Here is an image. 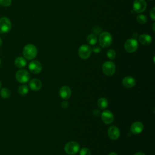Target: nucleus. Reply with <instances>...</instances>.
Returning a JSON list of instances; mask_svg holds the SVG:
<instances>
[{"label": "nucleus", "mask_w": 155, "mask_h": 155, "mask_svg": "<svg viewBox=\"0 0 155 155\" xmlns=\"http://www.w3.org/2000/svg\"><path fill=\"white\" fill-rule=\"evenodd\" d=\"M22 52L25 59L28 60H32L36 56L38 50L35 45L31 44H28L24 46Z\"/></svg>", "instance_id": "f257e3e1"}, {"label": "nucleus", "mask_w": 155, "mask_h": 155, "mask_svg": "<svg viewBox=\"0 0 155 155\" xmlns=\"http://www.w3.org/2000/svg\"><path fill=\"white\" fill-rule=\"evenodd\" d=\"M113 41L111 35L107 31L102 32L99 37V43L102 48H107L110 47Z\"/></svg>", "instance_id": "f03ea898"}, {"label": "nucleus", "mask_w": 155, "mask_h": 155, "mask_svg": "<svg viewBox=\"0 0 155 155\" xmlns=\"http://www.w3.org/2000/svg\"><path fill=\"white\" fill-rule=\"evenodd\" d=\"M79 149L80 146L79 143L74 141H70L67 142L64 147L65 153L69 155L76 154L79 151Z\"/></svg>", "instance_id": "7ed1b4c3"}, {"label": "nucleus", "mask_w": 155, "mask_h": 155, "mask_svg": "<svg viewBox=\"0 0 155 155\" xmlns=\"http://www.w3.org/2000/svg\"><path fill=\"white\" fill-rule=\"evenodd\" d=\"M138 48V42L136 39L130 38L128 39L124 44L125 50L129 53H132L135 52Z\"/></svg>", "instance_id": "20e7f679"}, {"label": "nucleus", "mask_w": 155, "mask_h": 155, "mask_svg": "<svg viewBox=\"0 0 155 155\" xmlns=\"http://www.w3.org/2000/svg\"><path fill=\"white\" fill-rule=\"evenodd\" d=\"M102 70L105 75L110 76L114 73L116 70V65L112 61H106L103 64Z\"/></svg>", "instance_id": "39448f33"}, {"label": "nucleus", "mask_w": 155, "mask_h": 155, "mask_svg": "<svg viewBox=\"0 0 155 155\" xmlns=\"http://www.w3.org/2000/svg\"><path fill=\"white\" fill-rule=\"evenodd\" d=\"M12 29V22L7 17L0 18V33H7Z\"/></svg>", "instance_id": "423d86ee"}, {"label": "nucleus", "mask_w": 155, "mask_h": 155, "mask_svg": "<svg viewBox=\"0 0 155 155\" xmlns=\"http://www.w3.org/2000/svg\"><path fill=\"white\" fill-rule=\"evenodd\" d=\"M92 52L91 47L87 44L82 45L78 49V54L81 59H88Z\"/></svg>", "instance_id": "0eeeda50"}, {"label": "nucleus", "mask_w": 155, "mask_h": 155, "mask_svg": "<svg viewBox=\"0 0 155 155\" xmlns=\"http://www.w3.org/2000/svg\"><path fill=\"white\" fill-rule=\"evenodd\" d=\"M30 78V74L26 70L21 69L16 73V79L17 81L20 83L27 82L29 81Z\"/></svg>", "instance_id": "6e6552de"}, {"label": "nucleus", "mask_w": 155, "mask_h": 155, "mask_svg": "<svg viewBox=\"0 0 155 155\" xmlns=\"http://www.w3.org/2000/svg\"><path fill=\"white\" fill-rule=\"evenodd\" d=\"M133 11L137 13L143 12L147 8V2L145 0H135L133 4Z\"/></svg>", "instance_id": "1a4fd4ad"}, {"label": "nucleus", "mask_w": 155, "mask_h": 155, "mask_svg": "<svg viewBox=\"0 0 155 155\" xmlns=\"http://www.w3.org/2000/svg\"><path fill=\"white\" fill-rule=\"evenodd\" d=\"M28 68L32 73L37 74L41 71L42 66L41 63L39 61H38L37 60H34V61H31L29 63Z\"/></svg>", "instance_id": "9d476101"}, {"label": "nucleus", "mask_w": 155, "mask_h": 155, "mask_svg": "<svg viewBox=\"0 0 155 155\" xmlns=\"http://www.w3.org/2000/svg\"><path fill=\"white\" fill-rule=\"evenodd\" d=\"M101 119L105 124H110L114 120V116L109 110H105L101 114Z\"/></svg>", "instance_id": "9b49d317"}, {"label": "nucleus", "mask_w": 155, "mask_h": 155, "mask_svg": "<svg viewBox=\"0 0 155 155\" xmlns=\"http://www.w3.org/2000/svg\"><path fill=\"white\" fill-rule=\"evenodd\" d=\"M108 135L111 140H117L120 136V131L117 127L111 126L108 130Z\"/></svg>", "instance_id": "f8f14e48"}, {"label": "nucleus", "mask_w": 155, "mask_h": 155, "mask_svg": "<svg viewBox=\"0 0 155 155\" xmlns=\"http://www.w3.org/2000/svg\"><path fill=\"white\" fill-rule=\"evenodd\" d=\"M143 129V125L141 122L136 121L132 124L130 127V131L134 134H140Z\"/></svg>", "instance_id": "ddd939ff"}, {"label": "nucleus", "mask_w": 155, "mask_h": 155, "mask_svg": "<svg viewBox=\"0 0 155 155\" xmlns=\"http://www.w3.org/2000/svg\"><path fill=\"white\" fill-rule=\"evenodd\" d=\"M59 95L63 99H68L71 95V89L67 86H63L59 90Z\"/></svg>", "instance_id": "4468645a"}, {"label": "nucleus", "mask_w": 155, "mask_h": 155, "mask_svg": "<svg viewBox=\"0 0 155 155\" xmlns=\"http://www.w3.org/2000/svg\"><path fill=\"white\" fill-rule=\"evenodd\" d=\"M138 41L139 42L144 45H149L152 42V38L150 35L148 34H142L138 37Z\"/></svg>", "instance_id": "2eb2a0df"}, {"label": "nucleus", "mask_w": 155, "mask_h": 155, "mask_svg": "<svg viewBox=\"0 0 155 155\" xmlns=\"http://www.w3.org/2000/svg\"><path fill=\"white\" fill-rule=\"evenodd\" d=\"M29 87L33 91H38L42 87V82L38 79H33L29 82Z\"/></svg>", "instance_id": "dca6fc26"}, {"label": "nucleus", "mask_w": 155, "mask_h": 155, "mask_svg": "<svg viewBox=\"0 0 155 155\" xmlns=\"http://www.w3.org/2000/svg\"><path fill=\"white\" fill-rule=\"evenodd\" d=\"M123 85L128 88L133 87L136 84V80L131 76H126L122 79Z\"/></svg>", "instance_id": "f3484780"}, {"label": "nucleus", "mask_w": 155, "mask_h": 155, "mask_svg": "<svg viewBox=\"0 0 155 155\" xmlns=\"http://www.w3.org/2000/svg\"><path fill=\"white\" fill-rule=\"evenodd\" d=\"M27 64L26 59L23 57H18L15 60V65L18 68H23Z\"/></svg>", "instance_id": "a211bd4d"}, {"label": "nucleus", "mask_w": 155, "mask_h": 155, "mask_svg": "<svg viewBox=\"0 0 155 155\" xmlns=\"http://www.w3.org/2000/svg\"><path fill=\"white\" fill-rule=\"evenodd\" d=\"M87 41L90 45H95L97 41V36L94 33L89 34L87 37Z\"/></svg>", "instance_id": "6ab92c4d"}, {"label": "nucleus", "mask_w": 155, "mask_h": 155, "mask_svg": "<svg viewBox=\"0 0 155 155\" xmlns=\"http://www.w3.org/2000/svg\"><path fill=\"white\" fill-rule=\"evenodd\" d=\"M108 101L105 97H101L98 99L97 102V107L100 109H105L108 107Z\"/></svg>", "instance_id": "aec40b11"}, {"label": "nucleus", "mask_w": 155, "mask_h": 155, "mask_svg": "<svg viewBox=\"0 0 155 155\" xmlns=\"http://www.w3.org/2000/svg\"><path fill=\"white\" fill-rule=\"evenodd\" d=\"M1 96L4 99L8 98L11 95V92L10 90L7 88H2L1 89L0 91Z\"/></svg>", "instance_id": "412c9836"}, {"label": "nucleus", "mask_w": 155, "mask_h": 155, "mask_svg": "<svg viewBox=\"0 0 155 155\" xmlns=\"http://www.w3.org/2000/svg\"><path fill=\"white\" fill-rule=\"evenodd\" d=\"M18 92L22 96L26 95L28 92V86L27 85H24V84L20 85L18 88Z\"/></svg>", "instance_id": "4be33fe9"}, {"label": "nucleus", "mask_w": 155, "mask_h": 155, "mask_svg": "<svg viewBox=\"0 0 155 155\" xmlns=\"http://www.w3.org/2000/svg\"><path fill=\"white\" fill-rule=\"evenodd\" d=\"M136 20H137V22L139 24L143 25V24H145L147 22V16L145 15L140 14V15H139L137 16Z\"/></svg>", "instance_id": "5701e85b"}, {"label": "nucleus", "mask_w": 155, "mask_h": 155, "mask_svg": "<svg viewBox=\"0 0 155 155\" xmlns=\"http://www.w3.org/2000/svg\"><path fill=\"white\" fill-rule=\"evenodd\" d=\"M107 56L110 59L113 60L116 58V51L113 49H109L107 51Z\"/></svg>", "instance_id": "b1692460"}, {"label": "nucleus", "mask_w": 155, "mask_h": 155, "mask_svg": "<svg viewBox=\"0 0 155 155\" xmlns=\"http://www.w3.org/2000/svg\"><path fill=\"white\" fill-rule=\"evenodd\" d=\"M79 154L80 155H91V151L88 148L84 147L81 150Z\"/></svg>", "instance_id": "393cba45"}, {"label": "nucleus", "mask_w": 155, "mask_h": 155, "mask_svg": "<svg viewBox=\"0 0 155 155\" xmlns=\"http://www.w3.org/2000/svg\"><path fill=\"white\" fill-rule=\"evenodd\" d=\"M12 3V0H0V5L2 7H8Z\"/></svg>", "instance_id": "a878e982"}, {"label": "nucleus", "mask_w": 155, "mask_h": 155, "mask_svg": "<svg viewBox=\"0 0 155 155\" xmlns=\"http://www.w3.org/2000/svg\"><path fill=\"white\" fill-rule=\"evenodd\" d=\"M150 15L153 21L155 20V7H153L150 12Z\"/></svg>", "instance_id": "bb28decb"}, {"label": "nucleus", "mask_w": 155, "mask_h": 155, "mask_svg": "<svg viewBox=\"0 0 155 155\" xmlns=\"http://www.w3.org/2000/svg\"><path fill=\"white\" fill-rule=\"evenodd\" d=\"M92 51L96 53V54H98L100 51H101V48L99 46H95L92 48Z\"/></svg>", "instance_id": "cd10ccee"}, {"label": "nucleus", "mask_w": 155, "mask_h": 155, "mask_svg": "<svg viewBox=\"0 0 155 155\" xmlns=\"http://www.w3.org/2000/svg\"><path fill=\"white\" fill-rule=\"evenodd\" d=\"M68 106V102L66 101H64L61 102V107L63 108H67Z\"/></svg>", "instance_id": "c85d7f7f"}, {"label": "nucleus", "mask_w": 155, "mask_h": 155, "mask_svg": "<svg viewBox=\"0 0 155 155\" xmlns=\"http://www.w3.org/2000/svg\"><path fill=\"white\" fill-rule=\"evenodd\" d=\"M93 114L94 116H96V117H98L100 114H101V112L99 110L97 109H94L93 110Z\"/></svg>", "instance_id": "c756f323"}, {"label": "nucleus", "mask_w": 155, "mask_h": 155, "mask_svg": "<svg viewBox=\"0 0 155 155\" xmlns=\"http://www.w3.org/2000/svg\"><path fill=\"white\" fill-rule=\"evenodd\" d=\"M133 155H145V154L142 152H137V153H136L135 154H134Z\"/></svg>", "instance_id": "7c9ffc66"}, {"label": "nucleus", "mask_w": 155, "mask_h": 155, "mask_svg": "<svg viewBox=\"0 0 155 155\" xmlns=\"http://www.w3.org/2000/svg\"><path fill=\"white\" fill-rule=\"evenodd\" d=\"M108 155H117V154L116 153H114V152H111V153H109Z\"/></svg>", "instance_id": "2f4dec72"}, {"label": "nucleus", "mask_w": 155, "mask_h": 155, "mask_svg": "<svg viewBox=\"0 0 155 155\" xmlns=\"http://www.w3.org/2000/svg\"><path fill=\"white\" fill-rule=\"evenodd\" d=\"M2 39L0 37V47L2 45Z\"/></svg>", "instance_id": "473e14b6"}, {"label": "nucleus", "mask_w": 155, "mask_h": 155, "mask_svg": "<svg viewBox=\"0 0 155 155\" xmlns=\"http://www.w3.org/2000/svg\"><path fill=\"white\" fill-rule=\"evenodd\" d=\"M153 31H154V30H154V25H155V24L153 23Z\"/></svg>", "instance_id": "72a5a7b5"}, {"label": "nucleus", "mask_w": 155, "mask_h": 155, "mask_svg": "<svg viewBox=\"0 0 155 155\" xmlns=\"http://www.w3.org/2000/svg\"><path fill=\"white\" fill-rule=\"evenodd\" d=\"M1 82L0 81V89H1Z\"/></svg>", "instance_id": "f704fd0d"}, {"label": "nucleus", "mask_w": 155, "mask_h": 155, "mask_svg": "<svg viewBox=\"0 0 155 155\" xmlns=\"http://www.w3.org/2000/svg\"><path fill=\"white\" fill-rule=\"evenodd\" d=\"M1 59H0V65H1Z\"/></svg>", "instance_id": "c9c22d12"}, {"label": "nucleus", "mask_w": 155, "mask_h": 155, "mask_svg": "<svg viewBox=\"0 0 155 155\" xmlns=\"http://www.w3.org/2000/svg\"><path fill=\"white\" fill-rule=\"evenodd\" d=\"M148 1H153V0H148Z\"/></svg>", "instance_id": "e433bc0d"}]
</instances>
